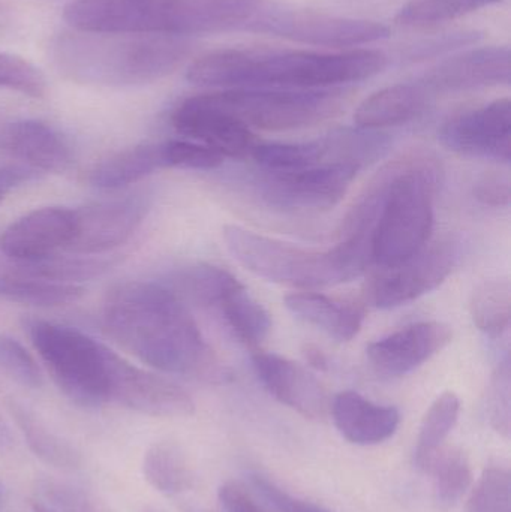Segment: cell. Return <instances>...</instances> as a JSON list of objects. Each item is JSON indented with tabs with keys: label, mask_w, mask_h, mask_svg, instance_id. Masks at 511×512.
I'll use <instances>...</instances> for the list:
<instances>
[{
	"label": "cell",
	"mask_w": 511,
	"mask_h": 512,
	"mask_svg": "<svg viewBox=\"0 0 511 512\" xmlns=\"http://www.w3.org/2000/svg\"><path fill=\"white\" fill-rule=\"evenodd\" d=\"M108 334L159 372L206 376L213 358L182 297L161 283L114 286L104 303Z\"/></svg>",
	"instance_id": "6da1fadb"
},
{
	"label": "cell",
	"mask_w": 511,
	"mask_h": 512,
	"mask_svg": "<svg viewBox=\"0 0 511 512\" xmlns=\"http://www.w3.org/2000/svg\"><path fill=\"white\" fill-rule=\"evenodd\" d=\"M387 56L377 50L339 53L287 48H225L194 60L186 72L192 84L216 89H332L380 74Z\"/></svg>",
	"instance_id": "7a4b0ae2"
},
{
	"label": "cell",
	"mask_w": 511,
	"mask_h": 512,
	"mask_svg": "<svg viewBox=\"0 0 511 512\" xmlns=\"http://www.w3.org/2000/svg\"><path fill=\"white\" fill-rule=\"evenodd\" d=\"M194 54L185 38L132 33H60L50 44V57L62 77L95 87H140L176 72Z\"/></svg>",
	"instance_id": "3957f363"
},
{
	"label": "cell",
	"mask_w": 511,
	"mask_h": 512,
	"mask_svg": "<svg viewBox=\"0 0 511 512\" xmlns=\"http://www.w3.org/2000/svg\"><path fill=\"white\" fill-rule=\"evenodd\" d=\"M263 0H75L63 9L74 30L185 38L246 24Z\"/></svg>",
	"instance_id": "277c9868"
},
{
	"label": "cell",
	"mask_w": 511,
	"mask_h": 512,
	"mask_svg": "<svg viewBox=\"0 0 511 512\" xmlns=\"http://www.w3.org/2000/svg\"><path fill=\"white\" fill-rule=\"evenodd\" d=\"M222 236L240 265L278 285L323 288L351 282L372 261L371 234L345 237L335 248L321 252L270 239L239 225H227Z\"/></svg>",
	"instance_id": "5b68a950"
},
{
	"label": "cell",
	"mask_w": 511,
	"mask_h": 512,
	"mask_svg": "<svg viewBox=\"0 0 511 512\" xmlns=\"http://www.w3.org/2000/svg\"><path fill=\"white\" fill-rule=\"evenodd\" d=\"M440 173L431 158L402 159L381 171L384 194L372 230V261L393 268L428 246L434 231V197Z\"/></svg>",
	"instance_id": "8992f818"
},
{
	"label": "cell",
	"mask_w": 511,
	"mask_h": 512,
	"mask_svg": "<svg viewBox=\"0 0 511 512\" xmlns=\"http://www.w3.org/2000/svg\"><path fill=\"white\" fill-rule=\"evenodd\" d=\"M30 342L66 397L98 408L108 402L111 351L83 331L42 319L26 324Z\"/></svg>",
	"instance_id": "52a82bcc"
},
{
	"label": "cell",
	"mask_w": 511,
	"mask_h": 512,
	"mask_svg": "<svg viewBox=\"0 0 511 512\" xmlns=\"http://www.w3.org/2000/svg\"><path fill=\"white\" fill-rule=\"evenodd\" d=\"M209 96L251 131H290L317 125L338 114L345 99L338 89H227Z\"/></svg>",
	"instance_id": "ba28073f"
},
{
	"label": "cell",
	"mask_w": 511,
	"mask_h": 512,
	"mask_svg": "<svg viewBox=\"0 0 511 512\" xmlns=\"http://www.w3.org/2000/svg\"><path fill=\"white\" fill-rule=\"evenodd\" d=\"M249 32L278 36L300 44L347 48L389 38V27L371 20L336 17L309 9L267 6L246 23Z\"/></svg>",
	"instance_id": "9c48e42d"
},
{
	"label": "cell",
	"mask_w": 511,
	"mask_h": 512,
	"mask_svg": "<svg viewBox=\"0 0 511 512\" xmlns=\"http://www.w3.org/2000/svg\"><path fill=\"white\" fill-rule=\"evenodd\" d=\"M362 168L344 162L315 165L291 173H267L260 192L281 210H329L341 203Z\"/></svg>",
	"instance_id": "30bf717a"
},
{
	"label": "cell",
	"mask_w": 511,
	"mask_h": 512,
	"mask_svg": "<svg viewBox=\"0 0 511 512\" xmlns=\"http://www.w3.org/2000/svg\"><path fill=\"white\" fill-rule=\"evenodd\" d=\"M459 261L455 240L425 248L404 264L384 268L369 285V300L378 309H393L411 303L437 289Z\"/></svg>",
	"instance_id": "8fae6325"
},
{
	"label": "cell",
	"mask_w": 511,
	"mask_h": 512,
	"mask_svg": "<svg viewBox=\"0 0 511 512\" xmlns=\"http://www.w3.org/2000/svg\"><path fill=\"white\" fill-rule=\"evenodd\" d=\"M108 402L152 417L179 418L194 414L192 397L179 385L129 363L113 351Z\"/></svg>",
	"instance_id": "7c38bea8"
},
{
	"label": "cell",
	"mask_w": 511,
	"mask_h": 512,
	"mask_svg": "<svg viewBox=\"0 0 511 512\" xmlns=\"http://www.w3.org/2000/svg\"><path fill=\"white\" fill-rule=\"evenodd\" d=\"M149 212L143 195L102 201L75 210V231L66 251L74 255H101L131 239Z\"/></svg>",
	"instance_id": "4fadbf2b"
},
{
	"label": "cell",
	"mask_w": 511,
	"mask_h": 512,
	"mask_svg": "<svg viewBox=\"0 0 511 512\" xmlns=\"http://www.w3.org/2000/svg\"><path fill=\"white\" fill-rule=\"evenodd\" d=\"M510 99H497L444 123L440 141L453 152L477 158L511 161Z\"/></svg>",
	"instance_id": "5bb4252c"
},
{
	"label": "cell",
	"mask_w": 511,
	"mask_h": 512,
	"mask_svg": "<svg viewBox=\"0 0 511 512\" xmlns=\"http://www.w3.org/2000/svg\"><path fill=\"white\" fill-rule=\"evenodd\" d=\"M171 123L179 134L216 150L224 158L251 156L257 144L251 129L219 108L209 93L185 99L174 110Z\"/></svg>",
	"instance_id": "9a60e30c"
},
{
	"label": "cell",
	"mask_w": 511,
	"mask_h": 512,
	"mask_svg": "<svg viewBox=\"0 0 511 512\" xmlns=\"http://www.w3.org/2000/svg\"><path fill=\"white\" fill-rule=\"evenodd\" d=\"M75 231V210L42 207L9 225L0 236V252L18 264L42 261L66 251Z\"/></svg>",
	"instance_id": "2e32d148"
},
{
	"label": "cell",
	"mask_w": 511,
	"mask_h": 512,
	"mask_svg": "<svg viewBox=\"0 0 511 512\" xmlns=\"http://www.w3.org/2000/svg\"><path fill=\"white\" fill-rule=\"evenodd\" d=\"M510 50L483 47L449 57L426 71L417 83L434 96L510 83Z\"/></svg>",
	"instance_id": "e0dca14e"
},
{
	"label": "cell",
	"mask_w": 511,
	"mask_h": 512,
	"mask_svg": "<svg viewBox=\"0 0 511 512\" xmlns=\"http://www.w3.org/2000/svg\"><path fill=\"white\" fill-rule=\"evenodd\" d=\"M452 337V328L444 322H417L371 343L366 355L377 372L396 378L431 360L452 342Z\"/></svg>",
	"instance_id": "ac0fdd59"
},
{
	"label": "cell",
	"mask_w": 511,
	"mask_h": 512,
	"mask_svg": "<svg viewBox=\"0 0 511 512\" xmlns=\"http://www.w3.org/2000/svg\"><path fill=\"white\" fill-rule=\"evenodd\" d=\"M252 366L261 384L282 405L309 420H321L327 412L323 385L311 372L276 354L255 351Z\"/></svg>",
	"instance_id": "d6986e66"
},
{
	"label": "cell",
	"mask_w": 511,
	"mask_h": 512,
	"mask_svg": "<svg viewBox=\"0 0 511 512\" xmlns=\"http://www.w3.org/2000/svg\"><path fill=\"white\" fill-rule=\"evenodd\" d=\"M0 149L36 173H63L74 159L68 138L54 126L35 119L15 120L2 126Z\"/></svg>",
	"instance_id": "ffe728a7"
},
{
	"label": "cell",
	"mask_w": 511,
	"mask_h": 512,
	"mask_svg": "<svg viewBox=\"0 0 511 512\" xmlns=\"http://www.w3.org/2000/svg\"><path fill=\"white\" fill-rule=\"evenodd\" d=\"M336 429L351 444L377 445L395 435L401 415L393 406L377 405L356 391H342L333 399Z\"/></svg>",
	"instance_id": "44dd1931"
},
{
	"label": "cell",
	"mask_w": 511,
	"mask_h": 512,
	"mask_svg": "<svg viewBox=\"0 0 511 512\" xmlns=\"http://www.w3.org/2000/svg\"><path fill=\"white\" fill-rule=\"evenodd\" d=\"M431 98L417 81L396 84L366 98L357 108L354 122L359 128L374 131L404 125L419 117Z\"/></svg>",
	"instance_id": "7402d4cb"
},
{
	"label": "cell",
	"mask_w": 511,
	"mask_h": 512,
	"mask_svg": "<svg viewBox=\"0 0 511 512\" xmlns=\"http://www.w3.org/2000/svg\"><path fill=\"white\" fill-rule=\"evenodd\" d=\"M285 306L297 318L314 325L338 342L354 339L365 319V310L359 304L338 303L317 292H294L287 295Z\"/></svg>",
	"instance_id": "603a6c76"
},
{
	"label": "cell",
	"mask_w": 511,
	"mask_h": 512,
	"mask_svg": "<svg viewBox=\"0 0 511 512\" xmlns=\"http://www.w3.org/2000/svg\"><path fill=\"white\" fill-rule=\"evenodd\" d=\"M162 168H165V164L161 143L140 144L96 165L90 171L89 182L104 191H117L141 182Z\"/></svg>",
	"instance_id": "cb8c5ba5"
},
{
	"label": "cell",
	"mask_w": 511,
	"mask_h": 512,
	"mask_svg": "<svg viewBox=\"0 0 511 512\" xmlns=\"http://www.w3.org/2000/svg\"><path fill=\"white\" fill-rule=\"evenodd\" d=\"M6 408L23 433L30 450L42 462L65 471L80 468V453L65 439L51 432L29 408L14 399L6 400Z\"/></svg>",
	"instance_id": "d4e9b609"
},
{
	"label": "cell",
	"mask_w": 511,
	"mask_h": 512,
	"mask_svg": "<svg viewBox=\"0 0 511 512\" xmlns=\"http://www.w3.org/2000/svg\"><path fill=\"white\" fill-rule=\"evenodd\" d=\"M216 307L240 342L248 348L257 349L269 336L272 328L269 313L239 280L225 291Z\"/></svg>",
	"instance_id": "484cf974"
},
{
	"label": "cell",
	"mask_w": 511,
	"mask_h": 512,
	"mask_svg": "<svg viewBox=\"0 0 511 512\" xmlns=\"http://www.w3.org/2000/svg\"><path fill=\"white\" fill-rule=\"evenodd\" d=\"M143 472L147 483L167 496L180 495L194 486L188 457L174 442L152 445L144 456Z\"/></svg>",
	"instance_id": "4316f807"
},
{
	"label": "cell",
	"mask_w": 511,
	"mask_h": 512,
	"mask_svg": "<svg viewBox=\"0 0 511 512\" xmlns=\"http://www.w3.org/2000/svg\"><path fill=\"white\" fill-rule=\"evenodd\" d=\"M84 289L72 283L48 282L23 274H0V300L35 307L68 306L83 297Z\"/></svg>",
	"instance_id": "83f0119b"
},
{
	"label": "cell",
	"mask_w": 511,
	"mask_h": 512,
	"mask_svg": "<svg viewBox=\"0 0 511 512\" xmlns=\"http://www.w3.org/2000/svg\"><path fill=\"white\" fill-rule=\"evenodd\" d=\"M461 402L459 397L452 391L441 394L423 418L417 436L416 460L417 468L422 471H429L432 460L443 450L447 436L452 433L453 427L458 423Z\"/></svg>",
	"instance_id": "f1b7e54d"
},
{
	"label": "cell",
	"mask_w": 511,
	"mask_h": 512,
	"mask_svg": "<svg viewBox=\"0 0 511 512\" xmlns=\"http://www.w3.org/2000/svg\"><path fill=\"white\" fill-rule=\"evenodd\" d=\"M471 318L486 336L498 339L507 333L511 319V285L509 280H485L471 297Z\"/></svg>",
	"instance_id": "f546056e"
},
{
	"label": "cell",
	"mask_w": 511,
	"mask_h": 512,
	"mask_svg": "<svg viewBox=\"0 0 511 512\" xmlns=\"http://www.w3.org/2000/svg\"><path fill=\"white\" fill-rule=\"evenodd\" d=\"M251 156L267 173H291L330 164L324 138L311 143H257Z\"/></svg>",
	"instance_id": "4dcf8cb0"
},
{
	"label": "cell",
	"mask_w": 511,
	"mask_h": 512,
	"mask_svg": "<svg viewBox=\"0 0 511 512\" xmlns=\"http://www.w3.org/2000/svg\"><path fill=\"white\" fill-rule=\"evenodd\" d=\"M428 472L434 475L435 495L441 507L458 504L473 483L470 460L458 448H443L432 460Z\"/></svg>",
	"instance_id": "1f68e13d"
},
{
	"label": "cell",
	"mask_w": 511,
	"mask_h": 512,
	"mask_svg": "<svg viewBox=\"0 0 511 512\" xmlns=\"http://www.w3.org/2000/svg\"><path fill=\"white\" fill-rule=\"evenodd\" d=\"M237 279L227 270L215 265L198 264L179 271L173 283L177 295H183L198 306L216 307L222 295Z\"/></svg>",
	"instance_id": "d6a6232c"
},
{
	"label": "cell",
	"mask_w": 511,
	"mask_h": 512,
	"mask_svg": "<svg viewBox=\"0 0 511 512\" xmlns=\"http://www.w3.org/2000/svg\"><path fill=\"white\" fill-rule=\"evenodd\" d=\"M503 0H413L399 9L395 21L405 27H426L456 20Z\"/></svg>",
	"instance_id": "836d02e7"
},
{
	"label": "cell",
	"mask_w": 511,
	"mask_h": 512,
	"mask_svg": "<svg viewBox=\"0 0 511 512\" xmlns=\"http://www.w3.org/2000/svg\"><path fill=\"white\" fill-rule=\"evenodd\" d=\"M0 89L39 99L47 95V80L35 65L23 57L0 53Z\"/></svg>",
	"instance_id": "e575fe53"
},
{
	"label": "cell",
	"mask_w": 511,
	"mask_h": 512,
	"mask_svg": "<svg viewBox=\"0 0 511 512\" xmlns=\"http://www.w3.org/2000/svg\"><path fill=\"white\" fill-rule=\"evenodd\" d=\"M511 481L506 469L485 471L468 499L467 512H511Z\"/></svg>",
	"instance_id": "d590c367"
},
{
	"label": "cell",
	"mask_w": 511,
	"mask_h": 512,
	"mask_svg": "<svg viewBox=\"0 0 511 512\" xmlns=\"http://www.w3.org/2000/svg\"><path fill=\"white\" fill-rule=\"evenodd\" d=\"M165 168L210 171L221 167L224 156L216 150L192 140H171L161 143Z\"/></svg>",
	"instance_id": "8d00e7d4"
},
{
	"label": "cell",
	"mask_w": 511,
	"mask_h": 512,
	"mask_svg": "<svg viewBox=\"0 0 511 512\" xmlns=\"http://www.w3.org/2000/svg\"><path fill=\"white\" fill-rule=\"evenodd\" d=\"M0 370L24 387H41V370L35 358L17 340L2 334H0Z\"/></svg>",
	"instance_id": "74e56055"
},
{
	"label": "cell",
	"mask_w": 511,
	"mask_h": 512,
	"mask_svg": "<svg viewBox=\"0 0 511 512\" xmlns=\"http://www.w3.org/2000/svg\"><path fill=\"white\" fill-rule=\"evenodd\" d=\"M510 361H503L495 370L488 393L489 417L497 432L509 436L510 433Z\"/></svg>",
	"instance_id": "f35d334b"
},
{
	"label": "cell",
	"mask_w": 511,
	"mask_h": 512,
	"mask_svg": "<svg viewBox=\"0 0 511 512\" xmlns=\"http://www.w3.org/2000/svg\"><path fill=\"white\" fill-rule=\"evenodd\" d=\"M42 504L59 512H96L92 501L81 490L59 481L42 480L38 483Z\"/></svg>",
	"instance_id": "ab89813d"
},
{
	"label": "cell",
	"mask_w": 511,
	"mask_h": 512,
	"mask_svg": "<svg viewBox=\"0 0 511 512\" xmlns=\"http://www.w3.org/2000/svg\"><path fill=\"white\" fill-rule=\"evenodd\" d=\"M480 38H482V35L479 32H458L437 36V38L428 39V41L420 42V44L408 48L405 57L408 60H413V62L431 59V57L440 56V54L447 53V51L476 44Z\"/></svg>",
	"instance_id": "60d3db41"
},
{
	"label": "cell",
	"mask_w": 511,
	"mask_h": 512,
	"mask_svg": "<svg viewBox=\"0 0 511 512\" xmlns=\"http://www.w3.org/2000/svg\"><path fill=\"white\" fill-rule=\"evenodd\" d=\"M252 483L261 496L266 499L267 504L276 512H330L318 505L311 504L308 501L294 498L290 493L276 486L273 481L267 480L260 474L251 475Z\"/></svg>",
	"instance_id": "b9f144b4"
},
{
	"label": "cell",
	"mask_w": 511,
	"mask_h": 512,
	"mask_svg": "<svg viewBox=\"0 0 511 512\" xmlns=\"http://www.w3.org/2000/svg\"><path fill=\"white\" fill-rule=\"evenodd\" d=\"M474 195L480 203L489 207H507L510 204V179L507 174H485L477 182Z\"/></svg>",
	"instance_id": "7bdbcfd3"
},
{
	"label": "cell",
	"mask_w": 511,
	"mask_h": 512,
	"mask_svg": "<svg viewBox=\"0 0 511 512\" xmlns=\"http://www.w3.org/2000/svg\"><path fill=\"white\" fill-rule=\"evenodd\" d=\"M219 504L222 512H272L258 504L257 499L236 481H227L219 487Z\"/></svg>",
	"instance_id": "ee69618b"
},
{
	"label": "cell",
	"mask_w": 511,
	"mask_h": 512,
	"mask_svg": "<svg viewBox=\"0 0 511 512\" xmlns=\"http://www.w3.org/2000/svg\"><path fill=\"white\" fill-rule=\"evenodd\" d=\"M306 361L318 370H327V358L320 349L309 345L305 348Z\"/></svg>",
	"instance_id": "f6af8a7d"
},
{
	"label": "cell",
	"mask_w": 511,
	"mask_h": 512,
	"mask_svg": "<svg viewBox=\"0 0 511 512\" xmlns=\"http://www.w3.org/2000/svg\"><path fill=\"white\" fill-rule=\"evenodd\" d=\"M12 27H14V12L5 2H0V38L8 35Z\"/></svg>",
	"instance_id": "bcb514c9"
},
{
	"label": "cell",
	"mask_w": 511,
	"mask_h": 512,
	"mask_svg": "<svg viewBox=\"0 0 511 512\" xmlns=\"http://www.w3.org/2000/svg\"><path fill=\"white\" fill-rule=\"evenodd\" d=\"M12 445L11 430H9L8 424L3 421L0 417V453H5Z\"/></svg>",
	"instance_id": "7dc6e473"
},
{
	"label": "cell",
	"mask_w": 511,
	"mask_h": 512,
	"mask_svg": "<svg viewBox=\"0 0 511 512\" xmlns=\"http://www.w3.org/2000/svg\"><path fill=\"white\" fill-rule=\"evenodd\" d=\"M32 510H33V512H59V511L53 510V508L48 507V505L42 504V502H39V501L33 502Z\"/></svg>",
	"instance_id": "c3c4849f"
},
{
	"label": "cell",
	"mask_w": 511,
	"mask_h": 512,
	"mask_svg": "<svg viewBox=\"0 0 511 512\" xmlns=\"http://www.w3.org/2000/svg\"><path fill=\"white\" fill-rule=\"evenodd\" d=\"M185 511L186 512H209V511L200 510V508H186Z\"/></svg>",
	"instance_id": "681fc988"
},
{
	"label": "cell",
	"mask_w": 511,
	"mask_h": 512,
	"mask_svg": "<svg viewBox=\"0 0 511 512\" xmlns=\"http://www.w3.org/2000/svg\"><path fill=\"white\" fill-rule=\"evenodd\" d=\"M2 499H3V489H2V484H0V504H2Z\"/></svg>",
	"instance_id": "f907efd6"
},
{
	"label": "cell",
	"mask_w": 511,
	"mask_h": 512,
	"mask_svg": "<svg viewBox=\"0 0 511 512\" xmlns=\"http://www.w3.org/2000/svg\"><path fill=\"white\" fill-rule=\"evenodd\" d=\"M144 512H162V511L156 510V508H147V510Z\"/></svg>",
	"instance_id": "816d5d0a"
}]
</instances>
